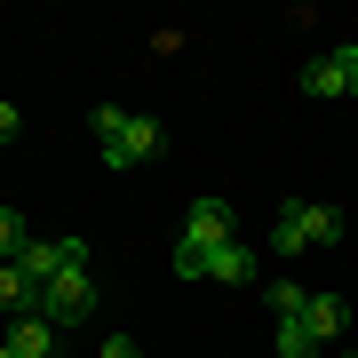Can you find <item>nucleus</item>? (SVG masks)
<instances>
[{
    "instance_id": "obj_1",
    "label": "nucleus",
    "mask_w": 358,
    "mask_h": 358,
    "mask_svg": "<svg viewBox=\"0 0 358 358\" xmlns=\"http://www.w3.org/2000/svg\"><path fill=\"white\" fill-rule=\"evenodd\" d=\"M343 231H350L343 207H327V199H287L279 223H271V247H279V255H310V247H334Z\"/></svg>"
},
{
    "instance_id": "obj_2",
    "label": "nucleus",
    "mask_w": 358,
    "mask_h": 358,
    "mask_svg": "<svg viewBox=\"0 0 358 358\" xmlns=\"http://www.w3.org/2000/svg\"><path fill=\"white\" fill-rule=\"evenodd\" d=\"M88 310H96V279H88V271H64L56 287H40V319H48L56 334H64V327H88Z\"/></svg>"
},
{
    "instance_id": "obj_3",
    "label": "nucleus",
    "mask_w": 358,
    "mask_h": 358,
    "mask_svg": "<svg viewBox=\"0 0 358 358\" xmlns=\"http://www.w3.org/2000/svg\"><path fill=\"white\" fill-rule=\"evenodd\" d=\"M152 152H159V120L152 112H128V128L103 143V167H143Z\"/></svg>"
},
{
    "instance_id": "obj_4",
    "label": "nucleus",
    "mask_w": 358,
    "mask_h": 358,
    "mask_svg": "<svg viewBox=\"0 0 358 358\" xmlns=\"http://www.w3.org/2000/svg\"><path fill=\"white\" fill-rule=\"evenodd\" d=\"M223 239H231V207H223L215 192L183 207V239H176V247H199V255H207V247H223Z\"/></svg>"
},
{
    "instance_id": "obj_5",
    "label": "nucleus",
    "mask_w": 358,
    "mask_h": 358,
    "mask_svg": "<svg viewBox=\"0 0 358 358\" xmlns=\"http://www.w3.org/2000/svg\"><path fill=\"white\" fill-rule=\"evenodd\" d=\"M350 56H358V48H327V56H310L294 88H303V96H319V103H334V96H350Z\"/></svg>"
},
{
    "instance_id": "obj_6",
    "label": "nucleus",
    "mask_w": 358,
    "mask_h": 358,
    "mask_svg": "<svg viewBox=\"0 0 358 358\" xmlns=\"http://www.w3.org/2000/svg\"><path fill=\"white\" fill-rule=\"evenodd\" d=\"M199 279H223V287H255V247H239V239L207 247V271H199Z\"/></svg>"
},
{
    "instance_id": "obj_7",
    "label": "nucleus",
    "mask_w": 358,
    "mask_h": 358,
    "mask_svg": "<svg viewBox=\"0 0 358 358\" xmlns=\"http://www.w3.org/2000/svg\"><path fill=\"white\" fill-rule=\"evenodd\" d=\"M303 327L319 334V343H343V334H350V303H343V294H310V303H303Z\"/></svg>"
},
{
    "instance_id": "obj_8",
    "label": "nucleus",
    "mask_w": 358,
    "mask_h": 358,
    "mask_svg": "<svg viewBox=\"0 0 358 358\" xmlns=\"http://www.w3.org/2000/svg\"><path fill=\"white\" fill-rule=\"evenodd\" d=\"M8 350L16 358H56V327L40 310H24V319H8Z\"/></svg>"
},
{
    "instance_id": "obj_9",
    "label": "nucleus",
    "mask_w": 358,
    "mask_h": 358,
    "mask_svg": "<svg viewBox=\"0 0 358 358\" xmlns=\"http://www.w3.org/2000/svg\"><path fill=\"white\" fill-rule=\"evenodd\" d=\"M271 343H279V358H327V343H319L303 319H279V334H271Z\"/></svg>"
},
{
    "instance_id": "obj_10",
    "label": "nucleus",
    "mask_w": 358,
    "mask_h": 358,
    "mask_svg": "<svg viewBox=\"0 0 358 358\" xmlns=\"http://www.w3.org/2000/svg\"><path fill=\"white\" fill-rule=\"evenodd\" d=\"M263 294H271V310H279V319H303V303H310V287H303V279H271Z\"/></svg>"
},
{
    "instance_id": "obj_11",
    "label": "nucleus",
    "mask_w": 358,
    "mask_h": 358,
    "mask_svg": "<svg viewBox=\"0 0 358 358\" xmlns=\"http://www.w3.org/2000/svg\"><path fill=\"white\" fill-rule=\"evenodd\" d=\"M24 239H32L24 215H16V207H0V263H16V255H24Z\"/></svg>"
},
{
    "instance_id": "obj_12",
    "label": "nucleus",
    "mask_w": 358,
    "mask_h": 358,
    "mask_svg": "<svg viewBox=\"0 0 358 358\" xmlns=\"http://www.w3.org/2000/svg\"><path fill=\"white\" fill-rule=\"evenodd\" d=\"M88 128H96V143H112L120 128H128V103H96V112H88Z\"/></svg>"
},
{
    "instance_id": "obj_13",
    "label": "nucleus",
    "mask_w": 358,
    "mask_h": 358,
    "mask_svg": "<svg viewBox=\"0 0 358 358\" xmlns=\"http://www.w3.org/2000/svg\"><path fill=\"white\" fill-rule=\"evenodd\" d=\"M16 136H24V112H16L8 96H0V143H16Z\"/></svg>"
},
{
    "instance_id": "obj_14",
    "label": "nucleus",
    "mask_w": 358,
    "mask_h": 358,
    "mask_svg": "<svg viewBox=\"0 0 358 358\" xmlns=\"http://www.w3.org/2000/svg\"><path fill=\"white\" fill-rule=\"evenodd\" d=\"M96 358H143V350L128 343V334H103V350H96Z\"/></svg>"
},
{
    "instance_id": "obj_15",
    "label": "nucleus",
    "mask_w": 358,
    "mask_h": 358,
    "mask_svg": "<svg viewBox=\"0 0 358 358\" xmlns=\"http://www.w3.org/2000/svg\"><path fill=\"white\" fill-rule=\"evenodd\" d=\"M350 96H358V56H350Z\"/></svg>"
},
{
    "instance_id": "obj_16",
    "label": "nucleus",
    "mask_w": 358,
    "mask_h": 358,
    "mask_svg": "<svg viewBox=\"0 0 358 358\" xmlns=\"http://www.w3.org/2000/svg\"><path fill=\"white\" fill-rule=\"evenodd\" d=\"M327 358H358V350H327Z\"/></svg>"
},
{
    "instance_id": "obj_17",
    "label": "nucleus",
    "mask_w": 358,
    "mask_h": 358,
    "mask_svg": "<svg viewBox=\"0 0 358 358\" xmlns=\"http://www.w3.org/2000/svg\"><path fill=\"white\" fill-rule=\"evenodd\" d=\"M0 358H16V350H8V343H0Z\"/></svg>"
},
{
    "instance_id": "obj_18",
    "label": "nucleus",
    "mask_w": 358,
    "mask_h": 358,
    "mask_svg": "<svg viewBox=\"0 0 358 358\" xmlns=\"http://www.w3.org/2000/svg\"><path fill=\"white\" fill-rule=\"evenodd\" d=\"M0 319H8V310H0Z\"/></svg>"
}]
</instances>
